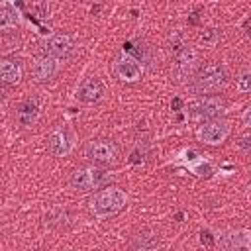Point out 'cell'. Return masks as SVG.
I'll list each match as a JSON object with an SVG mask.
<instances>
[{
  "mask_svg": "<svg viewBox=\"0 0 251 251\" xmlns=\"http://www.w3.org/2000/svg\"><path fill=\"white\" fill-rule=\"evenodd\" d=\"M226 82H227V73L224 65L218 61H210L196 71L188 86L194 94H214L220 92L226 86Z\"/></svg>",
  "mask_w": 251,
  "mask_h": 251,
  "instance_id": "1",
  "label": "cell"
},
{
  "mask_svg": "<svg viewBox=\"0 0 251 251\" xmlns=\"http://www.w3.org/2000/svg\"><path fill=\"white\" fill-rule=\"evenodd\" d=\"M127 204V194L120 188V186H106L102 190H98L92 200H90V212L100 218H112L116 214H120Z\"/></svg>",
  "mask_w": 251,
  "mask_h": 251,
  "instance_id": "2",
  "label": "cell"
},
{
  "mask_svg": "<svg viewBox=\"0 0 251 251\" xmlns=\"http://www.w3.org/2000/svg\"><path fill=\"white\" fill-rule=\"evenodd\" d=\"M108 173L98 165H84L73 171L71 175V188L76 192H88L104 184Z\"/></svg>",
  "mask_w": 251,
  "mask_h": 251,
  "instance_id": "3",
  "label": "cell"
},
{
  "mask_svg": "<svg viewBox=\"0 0 251 251\" xmlns=\"http://www.w3.org/2000/svg\"><path fill=\"white\" fill-rule=\"evenodd\" d=\"M200 53L194 47H184L180 53L175 55L173 61V76L175 80L182 82V80H192V76L196 75V71L200 69Z\"/></svg>",
  "mask_w": 251,
  "mask_h": 251,
  "instance_id": "4",
  "label": "cell"
},
{
  "mask_svg": "<svg viewBox=\"0 0 251 251\" xmlns=\"http://www.w3.org/2000/svg\"><path fill=\"white\" fill-rule=\"evenodd\" d=\"M84 153H86L88 161H92V163L98 165V167L114 165V163L118 161V157H120L118 145H116L112 139H104V137L92 139V141L86 145Z\"/></svg>",
  "mask_w": 251,
  "mask_h": 251,
  "instance_id": "5",
  "label": "cell"
},
{
  "mask_svg": "<svg viewBox=\"0 0 251 251\" xmlns=\"http://www.w3.org/2000/svg\"><path fill=\"white\" fill-rule=\"evenodd\" d=\"M75 53V41L69 33H51L41 41V55L53 59H67Z\"/></svg>",
  "mask_w": 251,
  "mask_h": 251,
  "instance_id": "6",
  "label": "cell"
},
{
  "mask_svg": "<svg viewBox=\"0 0 251 251\" xmlns=\"http://www.w3.org/2000/svg\"><path fill=\"white\" fill-rule=\"evenodd\" d=\"M73 147V139H71V131L67 129V126L57 124L51 127V131L47 133V149L51 155L55 157H65L69 155Z\"/></svg>",
  "mask_w": 251,
  "mask_h": 251,
  "instance_id": "7",
  "label": "cell"
},
{
  "mask_svg": "<svg viewBox=\"0 0 251 251\" xmlns=\"http://www.w3.org/2000/svg\"><path fill=\"white\" fill-rule=\"evenodd\" d=\"M112 71L122 82H137L143 75V69H141L139 61L129 57V55L116 57L114 63H112Z\"/></svg>",
  "mask_w": 251,
  "mask_h": 251,
  "instance_id": "8",
  "label": "cell"
},
{
  "mask_svg": "<svg viewBox=\"0 0 251 251\" xmlns=\"http://www.w3.org/2000/svg\"><path fill=\"white\" fill-rule=\"evenodd\" d=\"M226 108H227V102L222 96H204L192 106V114L196 118H204V120L212 122V120H220V116L226 112Z\"/></svg>",
  "mask_w": 251,
  "mask_h": 251,
  "instance_id": "9",
  "label": "cell"
},
{
  "mask_svg": "<svg viewBox=\"0 0 251 251\" xmlns=\"http://www.w3.org/2000/svg\"><path fill=\"white\" fill-rule=\"evenodd\" d=\"M231 127H229V122L227 120H212V122H206L202 127H200V139L206 143V145H220L227 139Z\"/></svg>",
  "mask_w": 251,
  "mask_h": 251,
  "instance_id": "10",
  "label": "cell"
},
{
  "mask_svg": "<svg viewBox=\"0 0 251 251\" xmlns=\"http://www.w3.org/2000/svg\"><path fill=\"white\" fill-rule=\"evenodd\" d=\"M59 73V59L49 55H37L31 63V76L35 82H49Z\"/></svg>",
  "mask_w": 251,
  "mask_h": 251,
  "instance_id": "11",
  "label": "cell"
},
{
  "mask_svg": "<svg viewBox=\"0 0 251 251\" xmlns=\"http://www.w3.org/2000/svg\"><path fill=\"white\" fill-rule=\"evenodd\" d=\"M24 76V65L16 57H2L0 59V80L6 86H14Z\"/></svg>",
  "mask_w": 251,
  "mask_h": 251,
  "instance_id": "12",
  "label": "cell"
},
{
  "mask_svg": "<svg viewBox=\"0 0 251 251\" xmlns=\"http://www.w3.org/2000/svg\"><path fill=\"white\" fill-rule=\"evenodd\" d=\"M102 94H104V86H102V82H100L96 76L84 78V80L80 82V86L76 88V98H78L80 102H84V104H94V102H98V100L102 98Z\"/></svg>",
  "mask_w": 251,
  "mask_h": 251,
  "instance_id": "13",
  "label": "cell"
},
{
  "mask_svg": "<svg viewBox=\"0 0 251 251\" xmlns=\"http://www.w3.org/2000/svg\"><path fill=\"white\" fill-rule=\"evenodd\" d=\"M39 100L37 98H27V100H24L20 106H18V122H20V126H24V127H29V126H33L35 122H37V118H39Z\"/></svg>",
  "mask_w": 251,
  "mask_h": 251,
  "instance_id": "14",
  "label": "cell"
},
{
  "mask_svg": "<svg viewBox=\"0 0 251 251\" xmlns=\"http://www.w3.org/2000/svg\"><path fill=\"white\" fill-rule=\"evenodd\" d=\"M20 24V16H18V10L12 2H2L0 4V29L6 31V29H12Z\"/></svg>",
  "mask_w": 251,
  "mask_h": 251,
  "instance_id": "15",
  "label": "cell"
},
{
  "mask_svg": "<svg viewBox=\"0 0 251 251\" xmlns=\"http://www.w3.org/2000/svg\"><path fill=\"white\" fill-rule=\"evenodd\" d=\"M45 224H49L53 227H67L71 224V212L63 206H53L45 214Z\"/></svg>",
  "mask_w": 251,
  "mask_h": 251,
  "instance_id": "16",
  "label": "cell"
},
{
  "mask_svg": "<svg viewBox=\"0 0 251 251\" xmlns=\"http://www.w3.org/2000/svg\"><path fill=\"white\" fill-rule=\"evenodd\" d=\"M167 47L171 53H180L184 47H186V39H184V33L180 29H171V33L167 35Z\"/></svg>",
  "mask_w": 251,
  "mask_h": 251,
  "instance_id": "17",
  "label": "cell"
},
{
  "mask_svg": "<svg viewBox=\"0 0 251 251\" xmlns=\"http://www.w3.org/2000/svg\"><path fill=\"white\" fill-rule=\"evenodd\" d=\"M133 245H135V249H141V251H149V249H153L155 245H157V237L153 235V233H149V231H139L137 235H135V239H133Z\"/></svg>",
  "mask_w": 251,
  "mask_h": 251,
  "instance_id": "18",
  "label": "cell"
},
{
  "mask_svg": "<svg viewBox=\"0 0 251 251\" xmlns=\"http://www.w3.org/2000/svg\"><path fill=\"white\" fill-rule=\"evenodd\" d=\"M235 86L239 92H251V69L239 73L237 80H235Z\"/></svg>",
  "mask_w": 251,
  "mask_h": 251,
  "instance_id": "19",
  "label": "cell"
},
{
  "mask_svg": "<svg viewBox=\"0 0 251 251\" xmlns=\"http://www.w3.org/2000/svg\"><path fill=\"white\" fill-rule=\"evenodd\" d=\"M237 147H239L245 155H251V133H243V135L237 139Z\"/></svg>",
  "mask_w": 251,
  "mask_h": 251,
  "instance_id": "20",
  "label": "cell"
},
{
  "mask_svg": "<svg viewBox=\"0 0 251 251\" xmlns=\"http://www.w3.org/2000/svg\"><path fill=\"white\" fill-rule=\"evenodd\" d=\"M27 8H29V12H35L39 18H45L47 12H49V6L47 4H29Z\"/></svg>",
  "mask_w": 251,
  "mask_h": 251,
  "instance_id": "21",
  "label": "cell"
},
{
  "mask_svg": "<svg viewBox=\"0 0 251 251\" xmlns=\"http://www.w3.org/2000/svg\"><path fill=\"white\" fill-rule=\"evenodd\" d=\"M200 241H202L204 245H208V247H212V245H214V237H212V233H210V231H200Z\"/></svg>",
  "mask_w": 251,
  "mask_h": 251,
  "instance_id": "22",
  "label": "cell"
},
{
  "mask_svg": "<svg viewBox=\"0 0 251 251\" xmlns=\"http://www.w3.org/2000/svg\"><path fill=\"white\" fill-rule=\"evenodd\" d=\"M243 122H245V126H249L251 127V104L247 106V110L243 112Z\"/></svg>",
  "mask_w": 251,
  "mask_h": 251,
  "instance_id": "23",
  "label": "cell"
}]
</instances>
